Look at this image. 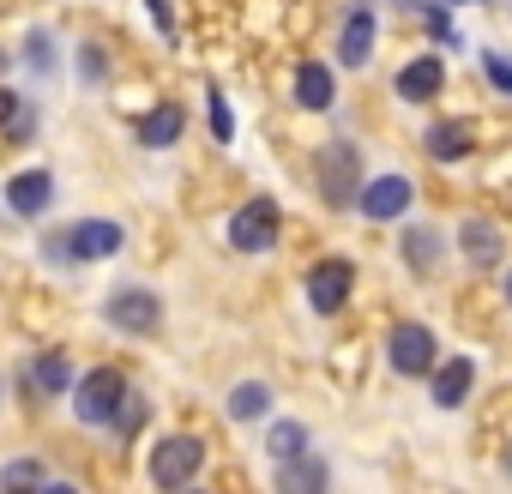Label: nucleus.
<instances>
[{
	"label": "nucleus",
	"mask_w": 512,
	"mask_h": 494,
	"mask_svg": "<svg viewBox=\"0 0 512 494\" xmlns=\"http://www.w3.org/2000/svg\"><path fill=\"white\" fill-rule=\"evenodd\" d=\"M368 55H374V13L356 7V13L344 19V31H338V61H344V67H368Z\"/></svg>",
	"instance_id": "2eb2a0df"
},
{
	"label": "nucleus",
	"mask_w": 512,
	"mask_h": 494,
	"mask_svg": "<svg viewBox=\"0 0 512 494\" xmlns=\"http://www.w3.org/2000/svg\"><path fill=\"white\" fill-rule=\"evenodd\" d=\"M440 85H446L440 55H422V61H410V67L398 73V97H404V103H434V97H440Z\"/></svg>",
	"instance_id": "ddd939ff"
},
{
	"label": "nucleus",
	"mask_w": 512,
	"mask_h": 494,
	"mask_svg": "<svg viewBox=\"0 0 512 494\" xmlns=\"http://www.w3.org/2000/svg\"><path fill=\"white\" fill-rule=\"evenodd\" d=\"M121 223H109V217H85V223H73L67 235H55L49 241V254L55 260H109V254H121Z\"/></svg>",
	"instance_id": "f03ea898"
},
{
	"label": "nucleus",
	"mask_w": 512,
	"mask_h": 494,
	"mask_svg": "<svg viewBox=\"0 0 512 494\" xmlns=\"http://www.w3.org/2000/svg\"><path fill=\"white\" fill-rule=\"evenodd\" d=\"M398 254H404V266H410L416 278H428V272L440 266V229H434V223H410L404 241H398Z\"/></svg>",
	"instance_id": "4468645a"
},
{
	"label": "nucleus",
	"mask_w": 512,
	"mask_h": 494,
	"mask_svg": "<svg viewBox=\"0 0 512 494\" xmlns=\"http://www.w3.org/2000/svg\"><path fill=\"white\" fill-rule=\"evenodd\" d=\"M266 410H272V386H266V380H241V386L229 392V416H235V422H260Z\"/></svg>",
	"instance_id": "412c9836"
},
{
	"label": "nucleus",
	"mask_w": 512,
	"mask_h": 494,
	"mask_svg": "<svg viewBox=\"0 0 512 494\" xmlns=\"http://www.w3.org/2000/svg\"><path fill=\"white\" fill-rule=\"evenodd\" d=\"M482 73H488V79L512 97V61H506V55H494V49H488V55H482Z\"/></svg>",
	"instance_id": "a878e982"
},
{
	"label": "nucleus",
	"mask_w": 512,
	"mask_h": 494,
	"mask_svg": "<svg viewBox=\"0 0 512 494\" xmlns=\"http://www.w3.org/2000/svg\"><path fill=\"white\" fill-rule=\"evenodd\" d=\"M49 199H55V175H49V169H25V175H13V187H7V211H13V217H43Z\"/></svg>",
	"instance_id": "f8f14e48"
},
{
	"label": "nucleus",
	"mask_w": 512,
	"mask_h": 494,
	"mask_svg": "<svg viewBox=\"0 0 512 494\" xmlns=\"http://www.w3.org/2000/svg\"><path fill=\"white\" fill-rule=\"evenodd\" d=\"M506 302H512V272H506Z\"/></svg>",
	"instance_id": "c756f323"
},
{
	"label": "nucleus",
	"mask_w": 512,
	"mask_h": 494,
	"mask_svg": "<svg viewBox=\"0 0 512 494\" xmlns=\"http://www.w3.org/2000/svg\"><path fill=\"white\" fill-rule=\"evenodd\" d=\"M199 470H205V440L169 434V440L151 446V482H157V488H187Z\"/></svg>",
	"instance_id": "20e7f679"
},
{
	"label": "nucleus",
	"mask_w": 512,
	"mask_h": 494,
	"mask_svg": "<svg viewBox=\"0 0 512 494\" xmlns=\"http://www.w3.org/2000/svg\"><path fill=\"white\" fill-rule=\"evenodd\" d=\"M410 199H416L410 175H380V181H368V187L356 193L362 217H374V223H386V217H404V211H410Z\"/></svg>",
	"instance_id": "1a4fd4ad"
},
{
	"label": "nucleus",
	"mask_w": 512,
	"mask_h": 494,
	"mask_svg": "<svg viewBox=\"0 0 512 494\" xmlns=\"http://www.w3.org/2000/svg\"><path fill=\"white\" fill-rule=\"evenodd\" d=\"M350 290H356V266H350V260H320V266L308 272V302H314V314H338V308L350 302Z\"/></svg>",
	"instance_id": "6e6552de"
},
{
	"label": "nucleus",
	"mask_w": 512,
	"mask_h": 494,
	"mask_svg": "<svg viewBox=\"0 0 512 494\" xmlns=\"http://www.w3.org/2000/svg\"><path fill=\"white\" fill-rule=\"evenodd\" d=\"M278 488H284V494H320V488H326V464H320L314 452L278 458Z\"/></svg>",
	"instance_id": "dca6fc26"
},
{
	"label": "nucleus",
	"mask_w": 512,
	"mask_h": 494,
	"mask_svg": "<svg viewBox=\"0 0 512 494\" xmlns=\"http://www.w3.org/2000/svg\"><path fill=\"white\" fill-rule=\"evenodd\" d=\"M386 362H392L404 380H428V368L440 362V338H434L428 326L404 320V326H392V338H386Z\"/></svg>",
	"instance_id": "39448f33"
},
{
	"label": "nucleus",
	"mask_w": 512,
	"mask_h": 494,
	"mask_svg": "<svg viewBox=\"0 0 512 494\" xmlns=\"http://www.w3.org/2000/svg\"><path fill=\"white\" fill-rule=\"evenodd\" d=\"M67 392H73V416H79V422L109 428L115 410H121V398H127V380H121V368H91V374L73 380Z\"/></svg>",
	"instance_id": "f257e3e1"
},
{
	"label": "nucleus",
	"mask_w": 512,
	"mask_h": 494,
	"mask_svg": "<svg viewBox=\"0 0 512 494\" xmlns=\"http://www.w3.org/2000/svg\"><path fill=\"white\" fill-rule=\"evenodd\" d=\"M79 61H85V79H91V85H97V79L109 73V67H103V49H97V43H91V49H79Z\"/></svg>",
	"instance_id": "bb28decb"
},
{
	"label": "nucleus",
	"mask_w": 512,
	"mask_h": 494,
	"mask_svg": "<svg viewBox=\"0 0 512 494\" xmlns=\"http://www.w3.org/2000/svg\"><path fill=\"white\" fill-rule=\"evenodd\" d=\"M272 241H278V205L272 199H247L229 217V247H235V254H266Z\"/></svg>",
	"instance_id": "0eeeda50"
},
{
	"label": "nucleus",
	"mask_w": 512,
	"mask_h": 494,
	"mask_svg": "<svg viewBox=\"0 0 512 494\" xmlns=\"http://www.w3.org/2000/svg\"><path fill=\"white\" fill-rule=\"evenodd\" d=\"M103 320H109L115 332H127V338H145V332H157L163 302H157L145 284H127V290H115V296L103 302Z\"/></svg>",
	"instance_id": "423d86ee"
},
{
	"label": "nucleus",
	"mask_w": 512,
	"mask_h": 494,
	"mask_svg": "<svg viewBox=\"0 0 512 494\" xmlns=\"http://www.w3.org/2000/svg\"><path fill=\"white\" fill-rule=\"evenodd\" d=\"M422 145L434 163H458V157H470V121H434Z\"/></svg>",
	"instance_id": "6ab92c4d"
},
{
	"label": "nucleus",
	"mask_w": 512,
	"mask_h": 494,
	"mask_svg": "<svg viewBox=\"0 0 512 494\" xmlns=\"http://www.w3.org/2000/svg\"><path fill=\"white\" fill-rule=\"evenodd\" d=\"M356 193H362V151L350 139H338L320 151V199L344 211V205H356Z\"/></svg>",
	"instance_id": "7ed1b4c3"
},
{
	"label": "nucleus",
	"mask_w": 512,
	"mask_h": 494,
	"mask_svg": "<svg viewBox=\"0 0 512 494\" xmlns=\"http://www.w3.org/2000/svg\"><path fill=\"white\" fill-rule=\"evenodd\" d=\"M181 127H187V115H181L175 103H157L151 115H139V127H133V133H139V145L163 151V145H175V139H181Z\"/></svg>",
	"instance_id": "a211bd4d"
},
{
	"label": "nucleus",
	"mask_w": 512,
	"mask_h": 494,
	"mask_svg": "<svg viewBox=\"0 0 512 494\" xmlns=\"http://www.w3.org/2000/svg\"><path fill=\"white\" fill-rule=\"evenodd\" d=\"M19 386H25V392L37 386V392H49V398H55V392H67V386H73V362H67L61 350H43V356L31 362V374H25Z\"/></svg>",
	"instance_id": "aec40b11"
},
{
	"label": "nucleus",
	"mask_w": 512,
	"mask_h": 494,
	"mask_svg": "<svg viewBox=\"0 0 512 494\" xmlns=\"http://www.w3.org/2000/svg\"><path fill=\"white\" fill-rule=\"evenodd\" d=\"M500 464H506V476H512V446H506V452H500Z\"/></svg>",
	"instance_id": "c85d7f7f"
},
{
	"label": "nucleus",
	"mask_w": 512,
	"mask_h": 494,
	"mask_svg": "<svg viewBox=\"0 0 512 494\" xmlns=\"http://www.w3.org/2000/svg\"><path fill=\"white\" fill-rule=\"evenodd\" d=\"M0 73H7V49H0Z\"/></svg>",
	"instance_id": "7c9ffc66"
},
{
	"label": "nucleus",
	"mask_w": 512,
	"mask_h": 494,
	"mask_svg": "<svg viewBox=\"0 0 512 494\" xmlns=\"http://www.w3.org/2000/svg\"><path fill=\"white\" fill-rule=\"evenodd\" d=\"M0 488H49V470L37 458H13L7 470H0Z\"/></svg>",
	"instance_id": "5701e85b"
},
{
	"label": "nucleus",
	"mask_w": 512,
	"mask_h": 494,
	"mask_svg": "<svg viewBox=\"0 0 512 494\" xmlns=\"http://www.w3.org/2000/svg\"><path fill=\"white\" fill-rule=\"evenodd\" d=\"M458 247H464V260L470 266H500V254H506V235H500V223H488V217H464L458 223Z\"/></svg>",
	"instance_id": "9b49d317"
},
{
	"label": "nucleus",
	"mask_w": 512,
	"mask_h": 494,
	"mask_svg": "<svg viewBox=\"0 0 512 494\" xmlns=\"http://www.w3.org/2000/svg\"><path fill=\"white\" fill-rule=\"evenodd\" d=\"M25 49H31V67H37V73H55V43H49L43 31H31V43H25Z\"/></svg>",
	"instance_id": "393cba45"
},
{
	"label": "nucleus",
	"mask_w": 512,
	"mask_h": 494,
	"mask_svg": "<svg viewBox=\"0 0 512 494\" xmlns=\"http://www.w3.org/2000/svg\"><path fill=\"white\" fill-rule=\"evenodd\" d=\"M470 386H476V362L470 356H446V362L428 368V392H434L440 410H458L470 398Z\"/></svg>",
	"instance_id": "9d476101"
},
{
	"label": "nucleus",
	"mask_w": 512,
	"mask_h": 494,
	"mask_svg": "<svg viewBox=\"0 0 512 494\" xmlns=\"http://www.w3.org/2000/svg\"><path fill=\"white\" fill-rule=\"evenodd\" d=\"M205 109H211V139H217V145H229V139H235V115H229V103H223V91H217V85L205 91Z\"/></svg>",
	"instance_id": "b1692460"
},
{
	"label": "nucleus",
	"mask_w": 512,
	"mask_h": 494,
	"mask_svg": "<svg viewBox=\"0 0 512 494\" xmlns=\"http://www.w3.org/2000/svg\"><path fill=\"white\" fill-rule=\"evenodd\" d=\"M332 91H338V85H332V67H326V61H302V67H296V103H302V109H314V115L332 109Z\"/></svg>",
	"instance_id": "f3484780"
},
{
	"label": "nucleus",
	"mask_w": 512,
	"mask_h": 494,
	"mask_svg": "<svg viewBox=\"0 0 512 494\" xmlns=\"http://www.w3.org/2000/svg\"><path fill=\"white\" fill-rule=\"evenodd\" d=\"M19 109H25V103H19V97H13V91H7V85H0V133H7V121H13V115H19Z\"/></svg>",
	"instance_id": "cd10ccee"
},
{
	"label": "nucleus",
	"mask_w": 512,
	"mask_h": 494,
	"mask_svg": "<svg viewBox=\"0 0 512 494\" xmlns=\"http://www.w3.org/2000/svg\"><path fill=\"white\" fill-rule=\"evenodd\" d=\"M266 452H272V458H296V452H308V428H302V422H272Z\"/></svg>",
	"instance_id": "4be33fe9"
}]
</instances>
